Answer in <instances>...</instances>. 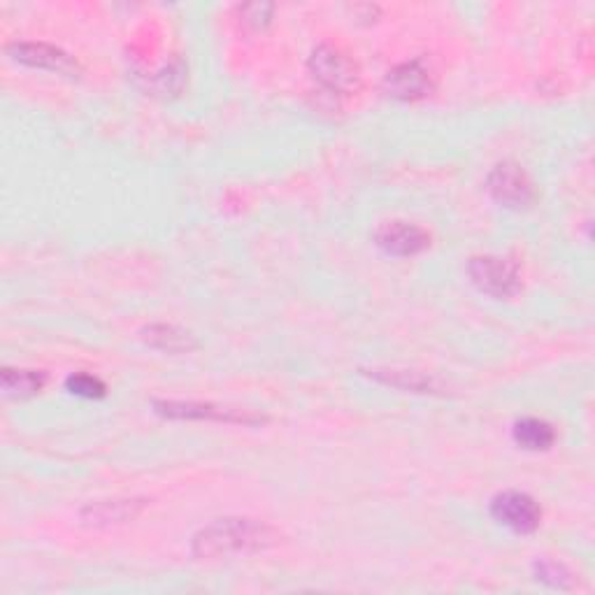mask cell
<instances>
[{"mask_svg": "<svg viewBox=\"0 0 595 595\" xmlns=\"http://www.w3.org/2000/svg\"><path fill=\"white\" fill-rule=\"evenodd\" d=\"M277 533L267 524L254 519H217L194 537V553L198 559H226L236 553H256L277 542Z\"/></svg>", "mask_w": 595, "mask_h": 595, "instance_id": "6da1fadb", "label": "cell"}, {"mask_svg": "<svg viewBox=\"0 0 595 595\" xmlns=\"http://www.w3.org/2000/svg\"><path fill=\"white\" fill-rule=\"evenodd\" d=\"M310 72L331 93H352L361 84V68L335 45H319L310 56Z\"/></svg>", "mask_w": 595, "mask_h": 595, "instance_id": "7a4b0ae2", "label": "cell"}, {"mask_svg": "<svg viewBox=\"0 0 595 595\" xmlns=\"http://www.w3.org/2000/svg\"><path fill=\"white\" fill-rule=\"evenodd\" d=\"M470 282L491 298H514L522 291L519 265L503 256H472L468 261Z\"/></svg>", "mask_w": 595, "mask_h": 595, "instance_id": "3957f363", "label": "cell"}, {"mask_svg": "<svg viewBox=\"0 0 595 595\" xmlns=\"http://www.w3.org/2000/svg\"><path fill=\"white\" fill-rule=\"evenodd\" d=\"M489 194L495 203L510 209H526L535 203L537 191L528 172L514 161L497 163L487 180Z\"/></svg>", "mask_w": 595, "mask_h": 595, "instance_id": "277c9868", "label": "cell"}, {"mask_svg": "<svg viewBox=\"0 0 595 595\" xmlns=\"http://www.w3.org/2000/svg\"><path fill=\"white\" fill-rule=\"evenodd\" d=\"M493 519L516 535H530L542 524V510L524 491H503L491 501Z\"/></svg>", "mask_w": 595, "mask_h": 595, "instance_id": "5b68a950", "label": "cell"}, {"mask_svg": "<svg viewBox=\"0 0 595 595\" xmlns=\"http://www.w3.org/2000/svg\"><path fill=\"white\" fill-rule=\"evenodd\" d=\"M375 244L389 256H416L431 247L428 230L410 221H387L375 230Z\"/></svg>", "mask_w": 595, "mask_h": 595, "instance_id": "8992f818", "label": "cell"}, {"mask_svg": "<svg viewBox=\"0 0 595 595\" xmlns=\"http://www.w3.org/2000/svg\"><path fill=\"white\" fill-rule=\"evenodd\" d=\"M384 89L391 99L419 101L433 91V75L419 59L398 64L384 77Z\"/></svg>", "mask_w": 595, "mask_h": 595, "instance_id": "52a82bcc", "label": "cell"}, {"mask_svg": "<svg viewBox=\"0 0 595 595\" xmlns=\"http://www.w3.org/2000/svg\"><path fill=\"white\" fill-rule=\"evenodd\" d=\"M157 412L170 419H213V421H226V424H263V416L209 405V402H157Z\"/></svg>", "mask_w": 595, "mask_h": 595, "instance_id": "ba28073f", "label": "cell"}, {"mask_svg": "<svg viewBox=\"0 0 595 595\" xmlns=\"http://www.w3.org/2000/svg\"><path fill=\"white\" fill-rule=\"evenodd\" d=\"M12 59L19 64H26L31 68H43V70H56L61 75H75L80 72V66L72 59L70 54L64 49L45 45V43H14L8 47Z\"/></svg>", "mask_w": 595, "mask_h": 595, "instance_id": "9c48e42d", "label": "cell"}, {"mask_svg": "<svg viewBox=\"0 0 595 595\" xmlns=\"http://www.w3.org/2000/svg\"><path fill=\"white\" fill-rule=\"evenodd\" d=\"M514 443L526 451H547L556 443V431L542 419H522L514 424Z\"/></svg>", "mask_w": 595, "mask_h": 595, "instance_id": "30bf717a", "label": "cell"}, {"mask_svg": "<svg viewBox=\"0 0 595 595\" xmlns=\"http://www.w3.org/2000/svg\"><path fill=\"white\" fill-rule=\"evenodd\" d=\"M145 340L151 344V347H157L161 352H170V354H182V352H191L196 350V340L191 333L178 329V325H149L145 331Z\"/></svg>", "mask_w": 595, "mask_h": 595, "instance_id": "8fae6325", "label": "cell"}, {"mask_svg": "<svg viewBox=\"0 0 595 595\" xmlns=\"http://www.w3.org/2000/svg\"><path fill=\"white\" fill-rule=\"evenodd\" d=\"M140 510V501H105L89 505L82 516L91 524H124L128 519H136Z\"/></svg>", "mask_w": 595, "mask_h": 595, "instance_id": "7c38bea8", "label": "cell"}, {"mask_svg": "<svg viewBox=\"0 0 595 595\" xmlns=\"http://www.w3.org/2000/svg\"><path fill=\"white\" fill-rule=\"evenodd\" d=\"M47 384V375L37 370H12L5 368L0 375V387L12 398H31L41 393Z\"/></svg>", "mask_w": 595, "mask_h": 595, "instance_id": "4fadbf2b", "label": "cell"}, {"mask_svg": "<svg viewBox=\"0 0 595 595\" xmlns=\"http://www.w3.org/2000/svg\"><path fill=\"white\" fill-rule=\"evenodd\" d=\"M373 377L384 381V384H391V387L416 391V393H433L435 391V384L428 377H421L416 373H398V370H384L381 373V370H375Z\"/></svg>", "mask_w": 595, "mask_h": 595, "instance_id": "5bb4252c", "label": "cell"}, {"mask_svg": "<svg viewBox=\"0 0 595 595\" xmlns=\"http://www.w3.org/2000/svg\"><path fill=\"white\" fill-rule=\"evenodd\" d=\"M66 389L72 393V396H80V398H89V400H95V398H103L107 393V387L103 384V379L93 377V375H87V373H75L66 379Z\"/></svg>", "mask_w": 595, "mask_h": 595, "instance_id": "9a60e30c", "label": "cell"}, {"mask_svg": "<svg viewBox=\"0 0 595 595\" xmlns=\"http://www.w3.org/2000/svg\"><path fill=\"white\" fill-rule=\"evenodd\" d=\"M537 570V580H542L556 588H570V577L572 574L559 565V563H551V561H542V563H537L535 565Z\"/></svg>", "mask_w": 595, "mask_h": 595, "instance_id": "2e32d148", "label": "cell"}, {"mask_svg": "<svg viewBox=\"0 0 595 595\" xmlns=\"http://www.w3.org/2000/svg\"><path fill=\"white\" fill-rule=\"evenodd\" d=\"M273 5H265V3H254V5H244L242 8V22L254 26V28H263L267 22H271L273 16Z\"/></svg>", "mask_w": 595, "mask_h": 595, "instance_id": "e0dca14e", "label": "cell"}]
</instances>
